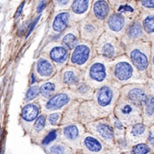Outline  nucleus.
<instances>
[{
    "mask_svg": "<svg viewBox=\"0 0 154 154\" xmlns=\"http://www.w3.org/2000/svg\"><path fill=\"white\" fill-rule=\"evenodd\" d=\"M110 83L119 89L128 84L147 82V80L138 72L125 54L110 62Z\"/></svg>",
    "mask_w": 154,
    "mask_h": 154,
    "instance_id": "1",
    "label": "nucleus"
},
{
    "mask_svg": "<svg viewBox=\"0 0 154 154\" xmlns=\"http://www.w3.org/2000/svg\"><path fill=\"white\" fill-rule=\"evenodd\" d=\"M151 50L152 43L149 41H140L125 47V55L138 72L147 81L151 66Z\"/></svg>",
    "mask_w": 154,
    "mask_h": 154,
    "instance_id": "2",
    "label": "nucleus"
},
{
    "mask_svg": "<svg viewBox=\"0 0 154 154\" xmlns=\"http://www.w3.org/2000/svg\"><path fill=\"white\" fill-rule=\"evenodd\" d=\"M84 82L94 90L111 82L110 62L97 56L84 70Z\"/></svg>",
    "mask_w": 154,
    "mask_h": 154,
    "instance_id": "3",
    "label": "nucleus"
},
{
    "mask_svg": "<svg viewBox=\"0 0 154 154\" xmlns=\"http://www.w3.org/2000/svg\"><path fill=\"white\" fill-rule=\"evenodd\" d=\"M97 55L108 62H112L125 54V47L120 38L104 33L94 43Z\"/></svg>",
    "mask_w": 154,
    "mask_h": 154,
    "instance_id": "4",
    "label": "nucleus"
},
{
    "mask_svg": "<svg viewBox=\"0 0 154 154\" xmlns=\"http://www.w3.org/2000/svg\"><path fill=\"white\" fill-rule=\"evenodd\" d=\"M120 97L119 88H116L112 83H108L100 88L95 89L94 100L100 110L109 116L113 113L115 106Z\"/></svg>",
    "mask_w": 154,
    "mask_h": 154,
    "instance_id": "5",
    "label": "nucleus"
},
{
    "mask_svg": "<svg viewBox=\"0 0 154 154\" xmlns=\"http://www.w3.org/2000/svg\"><path fill=\"white\" fill-rule=\"evenodd\" d=\"M113 114L126 128L136 123H143L142 108L122 97L118 99Z\"/></svg>",
    "mask_w": 154,
    "mask_h": 154,
    "instance_id": "6",
    "label": "nucleus"
},
{
    "mask_svg": "<svg viewBox=\"0 0 154 154\" xmlns=\"http://www.w3.org/2000/svg\"><path fill=\"white\" fill-rule=\"evenodd\" d=\"M97 56L93 43L81 40L77 46L70 51L68 65L85 70Z\"/></svg>",
    "mask_w": 154,
    "mask_h": 154,
    "instance_id": "7",
    "label": "nucleus"
},
{
    "mask_svg": "<svg viewBox=\"0 0 154 154\" xmlns=\"http://www.w3.org/2000/svg\"><path fill=\"white\" fill-rule=\"evenodd\" d=\"M60 129V140L62 142L68 145L75 152L81 150V142L84 134L87 132L85 125L82 123L70 122L63 124L59 127Z\"/></svg>",
    "mask_w": 154,
    "mask_h": 154,
    "instance_id": "8",
    "label": "nucleus"
},
{
    "mask_svg": "<svg viewBox=\"0 0 154 154\" xmlns=\"http://www.w3.org/2000/svg\"><path fill=\"white\" fill-rule=\"evenodd\" d=\"M86 130L102 140L108 148L115 147V134L108 117L85 124Z\"/></svg>",
    "mask_w": 154,
    "mask_h": 154,
    "instance_id": "9",
    "label": "nucleus"
},
{
    "mask_svg": "<svg viewBox=\"0 0 154 154\" xmlns=\"http://www.w3.org/2000/svg\"><path fill=\"white\" fill-rule=\"evenodd\" d=\"M119 92L120 97L128 100L140 108H143L150 96V89L146 83H134L125 85L119 89Z\"/></svg>",
    "mask_w": 154,
    "mask_h": 154,
    "instance_id": "10",
    "label": "nucleus"
},
{
    "mask_svg": "<svg viewBox=\"0 0 154 154\" xmlns=\"http://www.w3.org/2000/svg\"><path fill=\"white\" fill-rule=\"evenodd\" d=\"M54 63L57 72H60L68 65L70 51L58 41H51L45 45L42 52Z\"/></svg>",
    "mask_w": 154,
    "mask_h": 154,
    "instance_id": "11",
    "label": "nucleus"
},
{
    "mask_svg": "<svg viewBox=\"0 0 154 154\" xmlns=\"http://www.w3.org/2000/svg\"><path fill=\"white\" fill-rule=\"evenodd\" d=\"M75 99V94L73 91L69 88H63L58 93L53 95L51 98L47 99L46 101L40 102L42 107V111L45 114L52 112V111H58V110H65L69 105L73 103Z\"/></svg>",
    "mask_w": 154,
    "mask_h": 154,
    "instance_id": "12",
    "label": "nucleus"
},
{
    "mask_svg": "<svg viewBox=\"0 0 154 154\" xmlns=\"http://www.w3.org/2000/svg\"><path fill=\"white\" fill-rule=\"evenodd\" d=\"M77 23L81 39L83 41H88L94 44L105 33L104 22H99L89 15Z\"/></svg>",
    "mask_w": 154,
    "mask_h": 154,
    "instance_id": "13",
    "label": "nucleus"
},
{
    "mask_svg": "<svg viewBox=\"0 0 154 154\" xmlns=\"http://www.w3.org/2000/svg\"><path fill=\"white\" fill-rule=\"evenodd\" d=\"M32 69L35 73L39 82L48 81L58 73L54 63L47 56L43 53H41L34 61Z\"/></svg>",
    "mask_w": 154,
    "mask_h": 154,
    "instance_id": "14",
    "label": "nucleus"
},
{
    "mask_svg": "<svg viewBox=\"0 0 154 154\" xmlns=\"http://www.w3.org/2000/svg\"><path fill=\"white\" fill-rule=\"evenodd\" d=\"M105 117L108 116L100 110V108L95 104L94 100L84 101L80 104L78 122L82 123L83 125Z\"/></svg>",
    "mask_w": 154,
    "mask_h": 154,
    "instance_id": "15",
    "label": "nucleus"
},
{
    "mask_svg": "<svg viewBox=\"0 0 154 154\" xmlns=\"http://www.w3.org/2000/svg\"><path fill=\"white\" fill-rule=\"evenodd\" d=\"M130 22L121 15L112 11L104 22L105 32L121 39Z\"/></svg>",
    "mask_w": 154,
    "mask_h": 154,
    "instance_id": "16",
    "label": "nucleus"
},
{
    "mask_svg": "<svg viewBox=\"0 0 154 154\" xmlns=\"http://www.w3.org/2000/svg\"><path fill=\"white\" fill-rule=\"evenodd\" d=\"M41 113L42 107L38 100L23 105L20 114V118L22 127L27 132L30 134L33 123L36 122Z\"/></svg>",
    "mask_w": 154,
    "mask_h": 154,
    "instance_id": "17",
    "label": "nucleus"
},
{
    "mask_svg": "<svg viewBox=\"0 0 154 154\" xmlns=\"http://www.w3.org/2000/svg\"><path fill=\"white\" fill-rule=\"evenodd\" d=\"M121 41L124 47H128L140 41H147L139 17L128 24L122 37Z\"/></svg>",
    "mask_w": 154,
    "mask_h": 154,
    "instance_id": "18",
    "label": "nucleus"
},
{
    "mask_svg": "<svg viewBox=\"0 0 154 154\" xmlns=\"http://www.w3.org/2000/svg\"><path fill=\"white\" fill-rule=\"evenodd\" d=\"M74 23L69 11H57L51 22L50 35L57 38L63 33Z\"/></svg>",
    "mask_w": 154,
    "mask_h": 154,
    "instance_id": "19",
    "label": "nucleus"
},
{
    "mask_svg": "<svg viewBox=\"0 0 154 154\" xmlns=\"http://www.w3.org/2000/svg\"><path fill=\"white\" fill-rule=\"evenodd\" d=\"M58 73L63 87L70 90L75 89L84 82V70L75 67L67 65Z\"/></svg>",
    "mask_w": 154,
    "mask_h": 154,
    "instance_id": "20",
    "label": "nucleus"
},
{
    "mask_svg": "<svg viewBox=\"0 0 154 154\" xmlns=\"http://www.w3.org/2000/svg\"><path fill=\"white\" fill-rule=\"evenodd\" d=\"M151 134L150 128L144 123H136L126 128L125 138L130 146L140 143H146Z\"/></svg>",
    "mask_w": 154,
    "mask_h": 154,
    "instance_id": "21",
    "label": "nucleus"
},
{
    "mask_svg": "<svg viewBox=\"0 0 154 154\" xmlns=\"http://www.w3.org/2000/svg\"><path fill=\"white\" fill-rule=\"evenodd\" d=\"M39 86V101L44 102L47 99L51 98L53 95L61 91L63 88H64L63 85L62 84L60 80L59 73H57L55 76L51 79L45 82H38Z\"/></svg>",
    "mask_w": 154,
    "mask_h": 154,
    "instance_id": "22",
    "label": "nucleus"
},
{
    "mask_svg": "<svg viewBox=\"0 0 154 154\" xmlns=\"http://www.w3.org/2000/svg\"><path fill=\"white\" fill-rule=\"evenodd\" d=\"M107 148L102 140L91 133L87 131L84 134L81 142V150L84 154H103Z\"/></svg>",
    "mask_w": 154,
    "mask_h": 154,
    "instance_id": "23",
    "label": "nucleus"
},
{
    "mask_svg": "<svg viewBox=\"0 0 154 154\" xmlns=\"http://www.w3.org/2000/svg\"><path fill=\"white\" fill-rule=\"evenodd\" d=\"M112 11L132 22L140 17L142 10L139 0H128L112 8Z\"/></svg>",
    "mask_w": 154,
    "mask_h": 154,
    "instance_id": "24",
    "label": "nucleus"
},
{
    "mask_svg": "<svg viewBox=\"0 0 154 154\" xmlns=\"http://www.w3.org/2000/svg\"><path fill=\"white\" fill-rule=\"evenodd\" d=\"M81 36L78 23L74 22L63 33H62L55 41H58L65 45L69 51H72L81 42Z\"/></svg>",
    "mask_w": 154,
    "mask_h": 154,
    "instance_id": "25",
    "label": "nucleus"
},
{
    "mask_svg": "<svg viewBox=\"0 0 154 154\" xmlns=\"http://www.w3.org/2000/svg\"><path fill=\"white\" fill-rule=\"evenodd\" d=\"M93 0H73L69 11L74 22H79L88 17L91 11Z\"/></svg>",
    "mask_w": 154,
    "mask_h": 154,
    "instance_id": "26",
    "label": "nucleus"
},
{
    "mask_svg": "<svg viewBox=\"0 0 154 154\" xmlns=\"http://www.w3.org/2000/svg\"><path fill=\"white\" fill-rule=\"evenodd\" d=\"M112 12V9L108 0H93L89 16L99 22H105Z\"/></svg>",
    "mask_w": 154,
    "mask_h": 154,
    "instance_id": "27",
    "label": "nucleus"
},
{
    "mask_svg": "<svg viewBox=\"0 0 154 154\" xmlns=\"http://www.w3.org/2000/svg\"><path fill=\"white\" fill-rule=\"evenodd\" d=\"M140 20L146 35V40L154 43V11H142L140 15Z\"/></svg>",
    "mask_w": 154,
    "mask_h": 154,
    "instance_id": "28",
    "label": "nucleus"
},
{
    "mask_svg": "<svg viewBox=\"0 0 154 154\" xmlns=\"http://www.w3.org/2000/svg\"><path fill=\"white\" fill-rule=\"evenodd\" d=\"M48 129L50 128H48L47 123H46V114L42 111V113L38 116V119L33 123L29 134L31 135L33 141L39 145L41 140L48 131Z\"/></svg>",
    "mask_w": 154,
    "mask_h": 154,
    "instance_id": "29",
    "label": "nucleus"
},
{
    "mask_svg": "<svg viewBox=\"0 0 154 154\" xmlns=\"http://www.w3.org/2000/svg\"><path fill=\"white\" fill-rule=\"evenodd\" d=\"M80 104L81 103L79 101L75 100L73 103H71L67 107L65 110H63L61 125L78 122V120H79V106H80Z\"/></svg>",
    "mask_w": 154,
    "mask_h": 154,
    "instance_id": "30",
    "label": "nucleus"
},
{
    "mask_svg": "<svg viewBox=\"0 0 154 154\" xmlns=\"http://www.w3.org/2000/svg\"><path fill=\"white\" fill-rule=\"evenodd\" d=\"M72 91L75 94V99L80 103H82L84 101L93 100L95 90L93 88H91L88 83L83 82L82 84L77 86L76 88L73 89Z\"/></svg>",
    "mask_w": 154,
    "mask_h": 154,
    "instance_id": "31",
    "label": "nucleus"
},
{
    "mask_svg": "<svg viewBox=\"0 0 154 154\" xmlns=\"http://www.w3.org/2000/svg\"><path fill=\"white\" fill-rule=\"evenodd\" d=\"M142 120L144 124L149 128L154 124V94L151 91L148 100L142 108Z\"/></svg>",
    "mask_w": 154,
    "mask_h": 154,
    "instance_id": "32",
    "label": "nucleus"
},
{
    "mask_svg": "<svg viewBox=\"0 0 154 154\" xmlns=\"http://www.w3.org/2000/svg\"><path fill=\"white\" fill-rule=\"evenodd\" d=\"M44 149L47 154H77L71 147L61 140L56 141Z\"/></svg>",
    "mask_w": 154,
    "mask_h": 154,
    "instance_id": "33",
    "label": "nucleus"
},
{
    "mask_svg": "<svg viewBox=\"0 0 154 154\" xmlns=\"http://www.w3.org/2000/svg\"><path fill=\"white\" fill-rule=\"evenodd\" d=\"M60 140V129L57 128H50L46 134H45L43 139L41 140L39 146H41L43 148L49 146L50 145L55 143L56 141Z\"/></svg>",
    "mask_w": 154,
    "mask_h": 154,
    "instance_id": "34",
    "label": "nucleus"
},
{
    "mask_svg": "<svg viewBox=\"0 0 154 154\" xmlns=\"http://www.w3.org/2000/svg\"><path fill=\"white\" fill-rule=\"evenodd\" d=\"M63 111H52L46 114V123L48 128H57L61 125Z\"/></svg>",
    "mask_w": 154,
    "mask_h": 154,
    "instance_id": "35",
    "label": "nucleus"
},
{
    "mask_svg": "<svg viewBox=\"0 0 154 154\" xmlns=\"http://www.w3.org/2000/svg\"><path fill=\"white\" fill-rule=\"evenodd\" d=\"M39 99V86L38 84H34L32 86H29L28 88L26 94H25V97H24V100L23 103L24 105H27L29 103L34 102L36 100Z\"/></svg>",
    "mask_w": 154,
    "mask_h": 154,
    "instance_id": "36",
    "label": "nucleus"
},
{
    "mask_svg": "<svg viewBox=\"0 0 154 154\" xmlns=\"http://www.w3.org/2000/svg\"><path fill=\"white\" fill-rule=\"evenodd\" d=\"M127 154H153L147 143H140L134 145L128 152H124Z\"/></svg>",
    "mask_w": 154,
    "mask_h": 154,
    "instance_id": "37",
    "label": "nucleus"
},
{
    "mask_svg": "<svg viewBox=\"0 0 154 154\" xmlns=\"http://www.w3.org/2000/svg\"><path fill=\"white\" fill-rule=\"evenodd\" d=\"M73 0H53L54 7L57 11H69Z\"/></svg>",
    "mask_w": 154,
    "mask_h": 154,
    "instance_id": "38",
    "label": "nucleus"
},
{
    "mask_svg": "<svg viewBox=\"0 0 154 154\" xmlns=\"http://www.w3.org/2000/svg\"><path fill=\"white\" fill-rule=\"evenodd\" d=\"M142 11H154V0H139Z\"/></svg>",
    "mask_w": 154,
    "mask_h": 154,
    "instance_id": "39",
    "label": "nucleus"
},
{
    "mask_svg": "<svg viewBox=\"0 0 154 154\" xmlns=\"http://www.w3.org/2000/svg\"><path fill=\"white\" fill-rule=\"evenodd\" d=\"M149 79L154 81V43L152 44V50H151V66H150Z\"/></svg>",
    "mask_w": 154,
    "mask_h": 154,
    "instance_id": "40",
    "label": "nucleus"
},
{
    "mask_svg": "<svg viewBox=\"0 0 154 154\" xmlns=\"http://www.w3.org/2000/svg\"><path fill=\"white\" fill-rule=\"evenodd\" d=\"M38 82H38V78L36 76L35 73H34L33 69H31V72L29 74V84H30V86L34 85V84H38Z\"/></svg>",
    "mask_w": 154,
    "mask_h": 154,
    "instance_id": "41",
    "label": "nucleus"
},
{
    "mask_svg": "<svg viewBox=\"0 0 154 154\" xmlns=\"http://www.w3.org/2000/svg\"><path fill=\"white\" fill-rule=\"evenodd\" d=\"M146 143H147V145L150 146V148L152 151V152H153L154 154V133L151 132V134H150V136H149Z\"/></svg>",
    "mask_w": 154,
    "mask_h": 154,
    "instance_id": "42",
    "label": "nucleus"
},
{
    "mask_svg": "<svg viewBox=\"0 0 154 154\" xmlns=\"http://www.w3.org/2000/svg\"><path fill=\"white\" fill-rule=\"evenodd\" d=\"M103 154H121V151L117 147H112V148H107Z\"/></svg>",
    "mask_w": 154,
    "mask_h": 154,
    "instance_id": "43",
    "label": "nucleus"
},
{
    "mask_svg": "<svg viewBox=\"0 0 154 154\" xmlns=\"http://www.w3.org/2000/svg\"><path fill=\"white\" fill-rule=\"evenodd\" d=\"M108 1H109L110 6H111V9H112V8H114V7L117 5H120L122 3L126 2L128 0H108Z\"/></svg>",
    "mask_w": 154,
    "mask_h": 154,
    "instance_id": "44",
    "label": "nucleus"
},
{
    "mask_svg": "<svg viewBox=\"0 0 154 154\" xmlns=\"http://www.w3.org/2000/svg\"><path fill=\"white\" fill-rule=\"evenodd\" d=\"M39 18H40V16L39 17H38L34 21H33V22L31 24V26H30V28H29V29H28V35H27V37H28V35L30 34V33H32V31L33 30V28H34V27H35V25L37 24V22H38V20H39Z\"/></svg>",
    "mask_w": 154,
    "mask_h": 154,
    "instance_id": "45",
    "label": "nucleus"
},
{
    "mask_svg": "<svg viewBox=\"0 0 154 154\" xmlns=\"http://www.w3.org/2000/svg\"><path fill=\"white\" fill-rule=\"evenodd\" d=\"M45 5H46V2H45V0H43V1H41V2H40V4L38 5V8H37V11H38V14H40V13L43 11V10L45 8Z\"/></svg>",
    "mask_w": 154,
    "mask_h": 154,
    "instance_id": "46",
    "label": "nucleus"
},
{
    "mask_svg": "<svg viewBox=\"0 0 154 154\" xmlns=\"http://www.w3.org/2000/svg\"><path fill=\"white\" fill-rule=\"evenodd\" d=\"M24 5H25V2H23L22 5L19 6V8L17 9V12H16V15H15V18H18V17H20V15L22 14V10H23V8H24Z\"/></svg>",
    "mask_w": 154,
    "mask_h": 154,
    "instance_id": "47",
    "label": "nucleus"
},
{
    "mask_svg": "<svg viewBox=\"0 0 154 154\" xmlns=\"http://www.w3.org/2000/svg\"><path fill=\"white\" fill-rule=\"evenodd\" d=\"M147 86H148L149 89H150V91L152 92V93H153L154 94V81L153 80H151V79H149L148 81H147Z\"/></svg>",
    "mask_w": 154,
    "mask_h": 154,
    "instance_id": "48",
    "label": "nucleus"
},
{
    "mask_svg": "<svg viewBox=\"0 0 154 154\" xmlns=\"http://www.w3.org/2000/svg\"><path fill=\"white\" fill-rule=\"evenodd\" d=\"M150 130H151V132L152 133H154V124L150 128Z\"/></svg>",
    "mask_w": 154,
    "mask_h": 154,
    "instance_id": "49",
    "label": "nucleus"
}]
</instances>
